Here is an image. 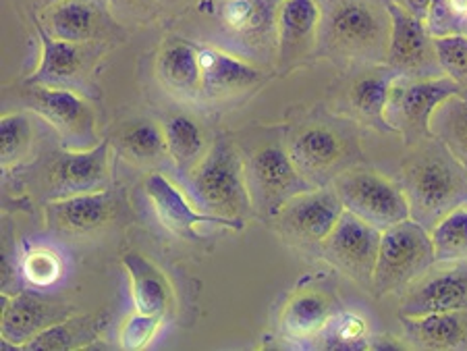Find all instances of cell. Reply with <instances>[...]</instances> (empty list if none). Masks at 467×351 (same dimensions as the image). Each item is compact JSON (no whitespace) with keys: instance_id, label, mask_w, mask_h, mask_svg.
<instances>
[{"instance_id":"cell-42","label":"cell","mask_w":467,"mask_h":351,"mask_svg":"<svg viewBox=\"0 0 467 351\" xmlns=\"http://www.w3.org/2000/svg\"><path fill=\"white\" fill-rule=\"evenodd\" d=\"M50 3H57V0H50Z\"/></svg>"},{"instance_id":"cell-33","label":"cell","mask_w":467,"mask_h":351,"mask_svg":"<svg viewBox=\"0 0 467 351\" xmlns=\"http://www.w3.org/2000/svg\"><path fill=\"white\" fill-rule=\"evenodd\" d=\"M19 273L29 287L50 289L63 279L65 263L60 253L50 245H29L19 260Z\"/></svg>"},{"instance_id":"cell-20","label":"cell","mask_w":467,"mask_h":351,"mask_svg":"<svg viewBox=\"0 0 467 351\" xmlns=\"http://www.w3.org/2000/svg\"><path fill=\"white\" fill-rule=\"evenodd\" d=\"M202 65V94L221 98L260 84L262 71L235 52L198 44Z\"/></svg>"},{"instance_id":"cell-41","label":"cell","mask_w":467,"mask_h":351,"mask_svg":"<svg viewBox=\"0 0 467 351\" xmlns=\"http://www.w3.org/2000/svg\"><path fill=\"white\" fill-rule=\"evenodd\" d=\"M463 36H467V24H465V27H463Z\"/></svg>"},{"instance_id":"cell-24","label":"cell","mask_w":467,"mask_h":351,"mask_svg":"<svg viewBox=\"0 0 467 351\" xmlns=\"http://www.w3.org/2000/svg\"><path fill=\"white\" fill-rule=\"evenodd\" d=\"M158 79L169 92L185 98L202 94V65L198 44L171 42L161 50L156 63Z\"/></svg>"},{"instance_id":"cell-31","label":"cell","mask_w":467,"mask_h":351,"mask_svg":"<svg viewBox=\"0 0 467 351\" xmlns=\"http://www.w3.org/2000/svg\"><path fill=\"white\" fill-rule=\"evenodd\" d=\"M119 148L133 162H156L167 154V139L161 123L133 121L119 131Z\"/></svg>"},{"instance_id":"cell-1","label":"cell","mask_w":467,"mask_h":351,"mask_svg":"<svg viewBox=\"0 0 467 351\" xmlns=\"http://www.w3.org/2000/svg\"><path fill=\"white\" fill-rule=\"evenodd\" d=\"M401 190L410 201L411 219L434 227L444 214L467 204V170L441 141L411 156Z\"/></svg>"},{"instance_id":"cell-6","label":"cell","mask_w":467,"mask_h":351,"mask_svg":"<svg viewBox=\"0 0 467 351\" xmlns=\"http://www.w3.org/2000/svg\"><path fill=\"white\" fill-rule=\"evenodd\" d=\"M335 191L343 208L359 219L384 231L397 222L411 219L410 201L401 185L390 181L376 170L351 169L335 179Z\"/></svg>"},{"instance_id":"cell-40","label":"cell","mask_w":467,"mask_h":351,"mask_svg":"<svg viewBox=\"0 0 467 351\" xmlns=\"http://www.w3.org/2000/svg\"><path fill=\"white\" fill-rule=\"evenodd\" d=\"M379 3H380V5H389V3H390V0H379Z\"/></svg>"},{"instance_id":"cell-39","label":"cell","mask_w":467,"mask_h":351,"mask_svg":"<svg viewBox=\"0 0 467 351\" xmlns=\"http://www.w3.org/2000/svg\"><path fill=\"white\" fill-rule=\"evenodd\" d=\"M390 3L397 5L399 9H403L405 13H410L411 17L426 21L428 13H431L432 0H390Z\"/></svg>"},{"instance_id":"cell-4","label":"cell","mask_w":467,"mask_h":351,"mask_svg":"<svg viewBox=\"0 0 467 351\" xmlns=\"http://www.w3.org/2000/svg\"><path fill=\"white\" fill-rule=\"evenodd\" d=\"M376 3L379 0H335L322 15L320 42L349 57L387 55L389 11L384 15Z\"/></svg>"},{"instance_id":"cell-17","label":"cell","mask_w":467,"mask_h":351,"mask_svg":"<svg viewBox=\"0 0 467 351\" xmlns=\"http://www.w3.org/2000/svg\"><path fill=\"white\" fill-rule=\"evenodd\" d=\"M69 316V308L58 304L42 300L40 295L19 291L15 295L3 297V320H0V333H3L5 347L26 349L32 339H36L44 328Z\"/></svg>"},{"instance_id":"cell-36","label":"cell","mask_w":467,"mask_h":351,"mask_svg":"<svg viewBox=\"0 0 467 351\" xmlns=\"http://www.w3.org/2000/svg\"><path fill=\"white\" fill-rule=\"evenodd\" d=\"M324 337H327L328 347L338 349H358L368 346V323L356 312H335V316L330 318L328 326L324 328Z\"/></svg>"},{"instance_id":"cell-43","label":"cell","mask_w":467,"mask_h":351,"mask_svg":"<svg viewBox=\"0 0 467 351\" xmlns=\"http://www.w3.org/2000/svg\"><path fill=\"white\" fill-rule=\"evenodd\" d=\"M133 3H135V0H133Z\"/></svg>"},{"instance_id":"cell-29","label":"cell","mask_w":467,"mask_h":351,"mask_svg":"<svg viewBox=\"0 0 467 351\" xmlns=\"http://www.w3.org/2000/svg\"><path fill=\"white\" fill-rule=\"evenodd\" d=\"M431 131L467 170V98L455 94L444 100L432 115Z\"/></svg>"},{"instance_id":"cell-35","label":"cell","mask_w":467,"mask_h":351,"mask_svg":"<svg viewBox=\"0 0 467 351\" xmlns=\"http://www.w3.org/2000/svg\"><path fill=\"white\" fill-rule=\"evenodd\" d=\"M432 40L436 63H439L444 77L453 79L459 88L467 86V36H432Z\"/></svg>"},{"instance_id":"cell-16","label":"cell","mask_w":467,"mask_h":351,"mask_svg":"<svg viewBox=\"0 0 467 351\" xmlns=\"http://www.w3.org/2000/svg\"><path fill=\"white\" fill-rule=\"evenodd\" d=\"M457 310H467V264L421 274L399 305V316L418 318Z\"/></svg>"},{"instance_id":"cell-23","label":"cell","mask_w":467,"mask_h":351,"mask_svg":"<svg viewBox=\"0 0 467 351\" xmlns=\"http://www.w3.org/2000/svg\"><path fill=\"white\" fill-rule=\"evenodd\" d=\"M335 316L333 302L318 291H301L291 297L281 314V333L285 339L306 343L318 337Z\"/></svg>"},{"instance_id":"cell-15","label":"cell","mask_w":467,"mask_h":351,"mask_svg":"<svg viewBox=\"0 0 467 351\" xmlns=\"http://www.w3.org/2000/svg\"><path fill=\"white\" fill-rule=\"evenodd\" d=\"M322 9L318 0H281L276 17V63L293 69L310 58L320 44Z\"/></svg>"},{"instance_id":"cell-27","label":"cell","mask_w":467,"mask_h":351,"mask_svg":"<svg viewBox=\"0 0 467 351\" xmlns=\"http://www.w3.org/2000/svg\"><path fill=\"white\" fill-rule=\"evenodd\" d=\"M109 323L107 314H89V316H67L58 323L37 335L26 346V349L36 351H63V349H81L92 346L100 337L104 326Z\"/></svg>"},{"instance_id":"cell-32","label":"cell","mask_w":467,"mask_h":351,"mask_svg":"<svg viewBox=\"0 0 467 351\" xmlns=\"http://www.w3.org/2000/svg\"><path fill=\"white\" fill-rule=\"evenodd\" d=\"M436 263H457L467 256V204L447 212L431 229Z\"/></svg>"},{"instance_id":"cell-14","label":"cell","mask_w":467,"mask_h":351,"mask_svg":"<svg viewBox=\"0 0 467 351\" xmlns=\"http://www.w3.org/2000/svg\"><path fill=\"white\" fill-rule=\"evenodd\" d=\"M345 212L335 188L307 190L299 193L278 212L283 233L299 243H322Z\"/></svg>"},{"instance_id":"cell-11","label":"cell","mask_w":467,"mask_h":351,"mask_svg":"<svg viewBox=\"0 0 467 351\" xmlns=\"http://www.w3.org/2000/svg\"><path fill=\"white\" fill-rule=\"evenodd\" d=\"M389 46L387 65L403 77H434L436 63L434 40L426 21L411 17L410 13L389 3Z\"/></svg>"},{"instance_id":"cell-30","label":"cell","mask_w":467,"mask_h":351,"mask_svg":"<svg viewBox=\"0 0 467 351\" xmlns=\"http://www.w3.org/2000/svg\"><path fill=\"white\" fill-rule=\"evenodd\" d=\"M397 76V71L384 69L359 77L356 84H353L349 94L353 110H356L359 117H364L366 121L380 123L389 129L387 121H384V110H387L390 88H393Z\"/></svg>"},{"instance_id":"cell-37","label":"cell","mask_w":467,"mask_h":351,"mask_svg":"<svg viewBox=\"0 0 467 351\" xmlns=\"http://www.w3.org/2000/svg\"><path fill=\"white\" fill-rule=\"evenodd\" d=\"M162 318L135 310L123 320L119 328V346L125 351L146 349L154 341L156 333L161 331Z\"/></svg>"},{"instance_id":"cell-8","label":"cell","mask_w":467,"mask_h":351,"mask_svg":"<svg viewBox=\"0 0 467 351\" xmlns=\"http://www.w3.org/2000/svg\"><path fill=\"white\" fill-rule=\"evenodd\" d=\"M26 102L58 133L65 148H92L98 144L94 110L73 89L27 86Z\"/></svg>"},{"instance_id":"cell-26","label":"cell","mask_w":467,"mask_h":351,"mask_svg":"<svg viewBox=\"0 0 467 351\" xmlns=\"http://www.w3.org/2000/svg\"><path fill=\"white\" fill-rule=\"evenodd\" d=\"M291 159L307 181H320L330 173L343 154V146L333 131L314 127V129L301 131L291 144Z\"/></svg>"},{"instance_id":"cell-18","label":"cell","mask_w":467,"mask_h":351,"mask_svg":"<svg viewBox=\"0 0 467 351\" xmlns=\"http://www.w3.org/2000/svg\"><path fill=\"white\" fill-rule=\"evenodd\" d=\"M115 212L117 201L107 190L57 198L47 204L48 225L60 233L73 235H84L102 229L115 219Z\"/></svg>"},{"instance_id":"cell-25","label":"cell","mask_w":467,"mask_h":351,"mask_svg":"<svg viewBox=\"0 0 467 351\" xmlns=\"http://www.w3.org/2000/svg\"><path fill=\"white\" fill-rule=\"evenodd\" d=\"M405 335L413 346L424 349L467 347V310L426 314L418 318H401Z\"/></svg>"},{"instance_id":"cell-19","label":"cell","mask_w":467,"mask_h":351,"mask_svg":"<svg viewBox=\"0 0 467 351\" xmlns=\"http://www.w3.org/2000/svg\"><path fill=\"white\" fill-rule=\"evenodd\" d=\"M36 32L40 36V61L26 84L48 88H69L75 84L86 71L89 44L52 38L40 24H36Z\"/></svg>"},{"instance_id":"cell-12","label":"cell","mask_w":467,"mask_h":351,"mask_svg":"<svg viewBox=\"0 0 467 351\" xmlns=\"http://www.w3.org/2000/svg\"><path fill=\"white\" fill-rule=\"evenodd\" d=\"M144 193L152 206L156 219L169 233L193 239L200 237V229L206 225L223 227L231 231H241L237 225L229 221L216 219L195 206V201L190 198V193L181 191L167 175L152 173L146 177Z\"/></svg>"},{"instance_id":"cell-9","label":"cell","mask_w":467,"mask_h":351,"mask_svg":"<svg viewBox=\"0 0 467 351\" xmlns=\"http://www.w3.org/2000/svg\"><path fill=\"white\" fill-rule=\"evenodd\" d=\"M380 235L382 231L379 227L345 211L335 229L320 243L322 256L353 281L361 285H372Z\"/></svg>"},{"instance_id":"cell-21","label":"cell","mask_w":467,"mask_h":351,"mask_svg":"<svg viewBox=\"0 0 467 351\" xmlns=\"http://www.w3.org/2000/svg\"><path fill=\"white\" fill-rule=\"evenodd\" d=\"M120 264H123L127 279H130L133 308L138 312L152 314V316L158 318L167 316L172 294L169 279L161 268L152 260L146 258L144 253L138 252L125 253Z\"/></svg>"},{"instance_id":"cell-3","label":"cell","mask_w":467,"mask_h":351,"mask_svg":"<svg viewBox=\"0 0 467 351\" xmlns=\"http://www.w3.org/2000/svg\"><path fill=\"white\" fill-rule=\"evenodd\" d=\"M434 263L431 231L413 219L401 221L382 231L372 287L379 295L390 294L418 281Z\"/></svg>"},{"instance_id":"cell-10","label":"cell","mask_w":467,"mask_h":351,"mask_svg":"<svg viewBox=\"0 0 467 351\" xmlns=\"http://www.w3.org/2000/svg\"><path fill=\"white\" fill-rule=\"evenodd\" d=\"M110 141L102 139L92 148H65L47 167L50 200L102 191L110 183Z\"/></svg>"},{"instance_id":"cell-2","label":"cell","mask_w":467,"mask_h":351,"mask_svg":"<svg viewBox=\"0 0 467 351\" xmlns=\"http://www.w3.org/2000/svg\"><path fill=\"white\" fill-rule=\"evenodd\" d=\"M187 190L200 211L239 229H244L254 211L245 162L237 148L224 139L206 150L204 159L187 175Z\"/></svg>"},{"instance_id":"cell-22","label":"cell","mask_w":467,"mask_h":351,"mask_svg":"<svg viewBox=\"0 0 467 351\" xmlns=\"http://www.w3.org/2000/svg\"><path fill=\"white\" fill-rule=\"evenodd\" d=\"M57 40L89 44L102 26V15L92 0H57L37 21Z\"/></svg>"},{"instance_id":"cell-38","label":"cell","mask_w":467,"mask_h":351,"mask_svg":"<svg viewBox=\"0 0 467 351\" xmlns=\"http://www.w3.org/2000/svg\"><path fill=\"white\" fill-rule=\"evenodd\" d=\"M467 24V0H432L426 26L432 36L463 34Z\"/></svg>"},{"instance_id":"cell-34","label":"cell","mask_w":467,"mask_h":351,"mask_svg":"<svg viewBox=\"0 0 467 351\" xmlns=\"http://www.w3.org/2000/svg\"><path fill=\"white\" fill-rule=\"evenodd\" d=\"M34 139L32 119L24 113H9L0 119V160L5 169L15 164L29 152Z\"/></svg>"},{"instance_id":"cell-28","label":"cell","mask_w":467,"mask_h":351,"mask_svg":"<svg viewBox=\"0 0 467 351\" xmlns=\"http://www.w3.org/2000/svg\"><path fill=\"white\" fill-rule=\"evenodd\" d=\"M162 131L167 139L169 160L181 173L190 175L206 154L200 125L185 115H172L162 123Z\"/></svg>"},{"instance_id":"cell-5","label":"cell","mask_w":467,"mask_h":351,"mask_svg":"<svg viewBox=\"0 0 467 351\" xmlns=\"http://www.w3.org/2000/svg\"><path fill=\"white\" fill-rule=\"evenodd\" d=\"M459 88L449 77H403L397 76L390 88L384 121L390 131H401L408 141L432 139L431 121L436 108L459 94Z\"/></svg>"},{"instance_id":"cell-13","label":"cell","mask_w":467,"mask_h":351,"mask_svg":"<svg viewBox=\"0 0 467 351\" xmlns=\"http://www.w3.org/2000/svg\"><path fill=\"white\" fill-rule=\"evenodd\" d=\"M281 0H216L221 26L241 48L262 55L276 52V17Z\"/></svg>"},{"instance_id":"cell-7","label":"cell","mask_w":467,"mask_h":351,"mask_svg":"<svg viewBox=\"0 0 467 351\" xmlns=\"http://www.w3.org/2000/svg\"><path fill=\"white\" fill-rule=\"evenodd\" d=\"M245 169L254 208L268 216H278L289 200L314 190L312 183L299 173L289 150L281 146L262 148L250 162H245Z\"/></svg>"}]
</instances>
